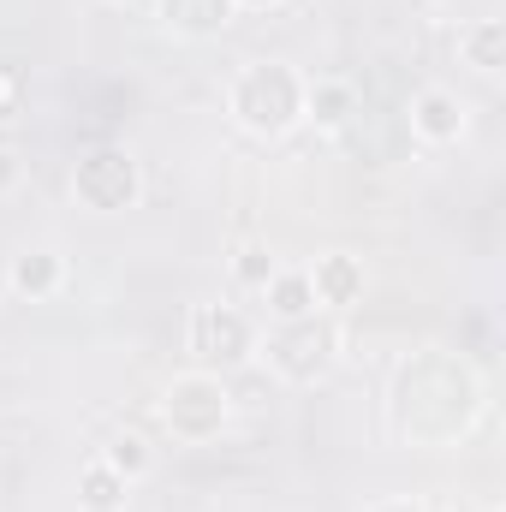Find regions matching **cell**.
<instances>
[{"instance_id":"6da1fadb","label":"cell","mask_w":506,"mask_h":512,"mask_svg":"<svg viewBox=\"0 0 506 512\" xmlns=\"http://www.w3.org/2000/svg\"><path fill=\"white\" fill-rule=\"evenodd\" d=\"M489 411V376L447 346H417L387 382V429L411 447H465Z\"/></svg>"},{"instance_id":"7a4b0ae2","label":"cell","mask_w":506,"mask_h":512,"mask_svg":"<svg viewBox=\"0 0 506 512\" xmlns=\"http://www.w3.org/2000/svg\"><path fill=\"white\" fill-rule=\"evenodd\" d=\"M227 114L256 143H280L304 126V72L292 60H245L227 84Z\"/></svg>"},{"instance_id":"3957f363","label":"cell","mask_w":506,"mask_h":512,"mask_svg":"<svg viewBox=\"0 0 506 512\" xmlns=\"http://www.w3.org/2000/svg\"><path fill=\"white\" fill-rule=\"evenodd\" d=\"M161 423H167V435L173 441H185V447H209V441H221L227 435V423H233V387L227 376H215V370H179L173 382L161 387Z\"/></svg>"},{"instance_id":"277c9868","label":"cell","mask_w":506,"mask_h":512,"mask_svg":"<svg viewBox=\"0 0 506 512\" xmlns=\"http://www.w3.org/2000/svg\"><path fill=\"white\" fill-rule=\"evenodd\" d=\"M340 322L334 316H298V322H274L268 328V340H256V352H262V364L280 376V382L292 387H310L322 382L334 364H340Z\"/></svg>"},{"instance_id":"5b68a950","label":"cell","mask_w":506,"mask_h":512,"mask_svg":"<svg viewBox=\"0 0 506 512\" xmlns=\"http://www.w3.org/2000/svg\"><path fill=\"white\" fill-rule=\"evenodd\" d=\"M256 340H262V328H256L251 310H239V304H197L191 310V322H185V352L197 358V370H215V376H227V370H245L256 358Z\"/></svg>"},{"instance_id":"8992f818","label":"cell","mask_w":506,"mask_h":512,"mask_svg":"<svg viewBox=\"0 0 506 512\" xmlns=\"http://www.w3.org/2000/svg\"><path fill=\"white\" fill-rule=\"evenodd\" d=\"M72 197L90 215H126L143 197V167L126 143H96L72 161Z\"/></svg>"},{"instance_id":"52a82bcc","label":"cell","mask_w":506,"mask_h":512,"mask_svg":"<svg viewBox=\"0 0 506 512\" xmlns=\"http://www.w3.org/2000/svg\"><path fill=\"white\" fill-rule=\"evenodd\" d=\"M405 120H411V137H417V143H429V149H453V143L471 131V108H465L459 90H447V84H423V90L411 96Z\"/></svg>"},{"instance_id":"ba28073f","label":"cell","mask_w":506,"mask_h":512,"mask_svg":"<svg viewBox=\"0 0 506 512\" xmlns=\"http://www.w3.org/2000/svg\"><path fill=\"white\" fill-rule=\"evenodd\" d=\"M364 286H370V274H364V262L352 251H328V256L310 262V292H316V310L322 316H346L364 298Z\"/></svg>"},{"instance_id":"9c48e42d","label":"cell","mask_w":506,"mask_h":512,"mask_svg":"<svg viewBox=\"0 0 506 512\" xmlns=\"http://www.w3.org/2000/svg\"><path fill=\"white\" fill-rule=\"evenodd\" d=\"M60 286H66V256L54 245H24L6 262V292L24 304H48V298H60Z\"/></svg>"},{"instance_id":"30bf717a","label":"cell","mask_w":506,"mask_h":512,"mask_svg":"<svg viewBox=\"0 0 506 512\" xmlns=\"http://www.w3.org/2000/svg\"><path fill=\"white\" fill-rule=\"evenodd\" d=\"M155 18L161 30H173L179 42H215L233 30L239 6L233 0H155Z\"/></svg>"},{"instance_id":"8fae6325","label":"cell","mask_w":506,"mask_h":512,"mask_svg":"<svg viewBox=\"0 0 506 512\" xmlns=\"http://www.w3.org/2000/svg\"><path fill=\"white\" fill-rule=\"evenodd\" d=\"M358 114V84L352 78H304V126L340 131Z\"/></svg>"},{"instance_id":"7c38bea8","label":"cell","mask_w":506,"mask_h":512,"mask_svg":"<svg viewBox=\"0 0 506 512\" xmlns=\"http://www.w3.org/2000/svg\"><path fill=\"white\" fill-rule=\"evenodd\" d=\"M268 322H298V316H316V292H310V268H274V280L256 292Z\"/></svg>"},{"instance_id":"4fadbf2b","label":"cell","mask_w":506,"mask_h":512,"mask_svg":"<svg viewBox=\"0 0 506 512\" xmlns=\"http://www.w3.org/2000/svg\"><path fill=\"white\" fill-rule=\"evenodd\" d=\"M459 60L477 78H501V66H506V24L501 18H471L459 30Z\"/></svg>"},{"instance_id":"5bb4252c","label":"cell","mask_w":506,"mask_h":512,"mask_svg":"<svg viewBox=\"0 0 506 512\" xmlns=\"http://www.w3.org/2000/svg\"><path fill=\"white\" fill-rule=\"evenodd\" d=\"M126 501H131V483L102 459V453L78 465V507L84 512H126Z\"/></svg>"},{"instance_id":"9a60e30c","label":"cell","mask_w":506,"mask_h":512,"mask_svg":"<svg viewBox=\"0 0 506 512\" xmlns=\"http://www.w3.org/2000/svg\"><path fill=\"white\" fill-rule=\"evenodd\" d=\"M227 268H233V286L256 298V292H262V286L274 280L280 256H274V245H268V239H239V245H233V262H227Z\"/></svg>"},{"instance_id":"2e32d148","label":"cell","mask_w":506,"mask_h":512,"mask_svg":"<svg viewBox=\"0 0 506 512\" xmlns=\"http://www.w3.org/2000/svg\"><path fill=\"white\" fill-rule=\"evenodd\" d=\"M102 459H108V465H114L126 483H143V477H149V465H155V447H149L137 429H120V435L102 447Z\"/></svg>"},{"instance_id":"e0dca14e","label":"cell","mask_w":506,"mask_h":512,"mask_svg":"<svg viewBox=\"0 0 506 512\" xmlns=\"http://www.w3.org/2000/svg\"><path fill=\"white\" fill-rule=\"evenodd\" d=\"M24 96H30V78H24L18 66L0 60V120H12V114L24 108Z\"/></svg>"},{"instance_id":"ac0fdd59","label":"cell","mask_w":506,"mask_h":512,"mask_svg":"<svg viewBox=\"0 0 506 512\" xmlns=\"http://www.w3.org/2000/svg\"><path fill=\"white\" fill-rule=\"evenodd\" d=\"M18 185H24V161H18V149L0 143V197H12Z\"/></svg>"},{"instance_id":"d6986e66","label":"cell","mask_w":506,"mask_h":512,"mask_svg":"<svg viewBox=\"0 0 506 512\" xmlns=\"http://www.w3.org/2000/svg\"><path fill=\"white\" fill-rule=\"evenodd\" d=\"M364 512H429L417 495H381V501H370Z\"/></svg>"},{"instance_id":"ffe728a7","label":"cell","mask_w":506,"mask_h":512,"mask_svg":"<svg viewBox=\"0 0 506 512\" xmlns=\"http://www.w3.org/2000/svg\"><path fill=\"white\" fill-rule=\"evenodd\" d=\"M239 12H274V6H286V0H233Z\"/></svg>"},{"instance_id":"44dd1931","label":"cell","mask_w":506,"mask_h":512,"mask_svg":"<svg viewBox=\"0 0 506 512\" xmlns=\"http://www.w3.org/2000/svg\"><path fill=\"white\" fill-rule=\"evenodd\" d=\"M483 512H501V507H483Z\"/></svg>"}]
</instances>
